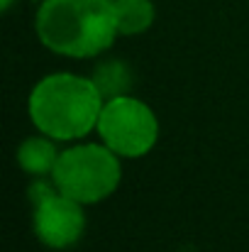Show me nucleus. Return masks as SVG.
<instances>
[{
    "instance_id": "obj_3",
    "label": "nucleus",
    "mask_w": 249,
    "mask_h": 252,
    "mask_svg": "<svg viewBox=\"0 0 249 252\" xmlns=\"http://www.w3.org/2000/svg\"><path fill=\"white\" fill-rule=\"evenodd\" d=\"M54 184L61 193L79 203H95L110 196L120 184V162L110 147L79 145L59 155L52 171Z\"/></svg>"
},
{
    "instance_id": "obj_2",
    "label": "nucleus",
    "mask_w": 249,
    "mask_h": 252,
    "mask_svg": "<svg viewBox=\"0 0 249 252\" xmlns=\"http://www.w3.org/2000/svg\"><path fill=\"white\" fill-rule=\"evenodd\" d=\"M103 95L93 79L74 74H52L34 86L29 95L32 123L54 140H79L100 118Z\"/></svg>"
},
{
    "instance_id": "obj_1",
    "label": "nucleus",
    "mask_w": 249,
    "mask_h": 252,
    "mask_svg": "<svg viewBox=\"0 0 249 252\" xmlns=\"http://www.w3.org/2000/svg\"><path fill=\"white\" fill-rule=\"evenodd\" d=\"M117 32L115 0H44L37 12L42 44L64 57H93Z\"/></svg>"
},
{
    "instance_id": "obj_9",
    "label": "nucleus",
    "mask_w": 249,
    "mask_h": 252,
    "mask_svg": "<svg viewBox=\"0 0 249 252\" xmlns=\"http://www.w3.org/2000/svg\"><path fill=\"white\" fill-rule=\"evenodd\" d=\"M10 2H12V0H2V10H7V7H10Z\"/></svg>"
},
{
    "instance_id": "obj_5",
    "label": "nucleus",
    "mask_w": 249,
    "mask_h": 252,
    "mask_svg": "<svg viewBox=\"0 0 249 252\" xmlns=\"http://www.w3.org/2000/svg\"><path fill=\"white\" fill-rule=\"evenodd\" d=\"M29 196L34 201V233L49 248H69L83 235L85 216L79 201L66 193H56L47 181H34L29 186Z\"/></svg>"
},
{
    "instance_id": "obj_6",
    "label": "nucleus",
    "mask_w": 249,
    "mask_h": 252,
    "mask_svg": "<svg viewBox=\"0 0 249 252\" xmlns=\"http://www.w3.org/2000/svg\"><path fill=\"white\" fill-rule=\"evenodd\" d=\"M17 162H20V167L25 169V171L44 176V174L54 171L56 162H59V152H56V147H54L49 140L29 137V140H25V142L20 145V150H17Z\"/></svg>"
},
{
    "instance_id": "obj_7",
    "label": "nucleus",
    "mask_w": 249,
    "mask_h": 252,
    "mask_svg": "<svg viewBox=\"0 0 249 252\" xmlns=\"http://www.w3.org/2000/svg\"><path fill=\"white\" fill-rule=\"evenodd\" d=\"M93 84L100 91L103 98H117V95H125V91H130L132 86V74H130V66L120 59H110V62H103L95 66L93 71Z\"/></svg>"
},
{
    "instance_id": "obj_4",
    "label": "nucleus",
    "mask_w": 249,
    "mask_h": 252,
    "mask_svg": "<svg viewBox=\"0 0 249 252\" xmlns=\"http://www.w3.org/2000/svg\"><path fill=\"white\" fill-rule=\"evenodd\" d=\"M98 132L115 155L142 157L154 147L159 137V123L149 105H144L142 100L117 95L103 105L98 118Z\"/></svg>"
},
{
    "instance_id": "obj_8",
    "label": "nucleus",
    "mask_w": 249,
    "mask_h": 252,
    "mask_svg": "<svg viewBox=\"0 0 249 252\" xmlns=\"http://www.w3.org/2000/svg\"><path fill=\"white\" fill-rule=\"evenodd\" d=\"M117 30L122 34H139L154 22L152 0H115Z\"/></svg>"
}]
</instances>
